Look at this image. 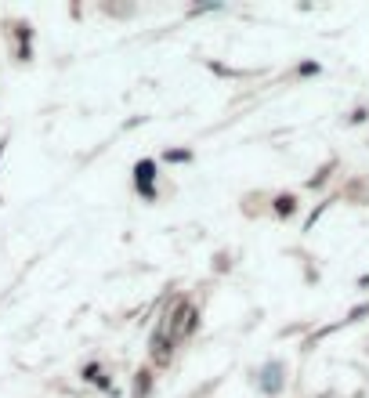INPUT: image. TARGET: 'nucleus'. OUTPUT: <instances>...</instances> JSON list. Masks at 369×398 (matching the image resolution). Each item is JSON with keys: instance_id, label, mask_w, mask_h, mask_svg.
Masks as SVG:
<instances>
[{"instance_id": "nucleus-1", "label": "nucleus", "mask_w": 369, "mask_h": 398, "mask_svg": "<svg viewBox=\"0 0 369 398\" xmlns=\"http://www.w3.org/2000/svg\"><path fill=\"white\" fill-rule=\"evenodd\" d=\"M152 174H156V167H152L148 160H145V163H138V170H134V177H138V189H141L145 196H152Z\"/></svg>"}, {"instance_id": "nucleus-2", "label": "nucleus", "mask_w": 369, "mask_h": 398, "mask_svg": "<svg viewBox=\"0 0 369 398\" xmlns=\"http://www.w3.org/2000/svg\"><path fill=\"white\" fill-rule=\"evenodd\" d=\"M279 380H283V370H279L275 362L261 370V384H264V391H279Z\"/></svg>"}, {"instance_id": "nucleus-5", "label": "nucleus", "mask_w": 369, "mask_h": 398, "mask_svg": "<svg viewBox=\"0 0 369 398\" xmlns=\"http://www.w3.org/2000/svg\"><path fill=\"white\" fill-rule=\"evenodd\" d=\"M145 391H148V377H138V398H141Z\"/></svg>"}, {"instance_id": "nucleus-4", "label": "nucleus", "mask_w": 369, "mask_h": 398, "mask_svg": "<svg viewBox=\"0 0 369 398\" xmlns=\"http://www.w3.org/2000/svg\"><path fill=\"white\" fill-rule=\"evenodd\" d=\"M275 210H279V213H290V210H293V199H279V203H275Z\"/></svg>"}, {"instance_id": "nucleus-3", "label": "nucleus", "mask_w": 369, "mask_h": 398, "mask_svg": "<svg viewBox=\"0 0 369 398\" xmlns=\"http://www.w3.org/2000/svg\"><path fill=\"white\" fill-rule=\"evenodd\" d=\"M167 160H174V163H184V160H189V152H184V148H174V152H167Z\"/></svg>"}]
</instances>
